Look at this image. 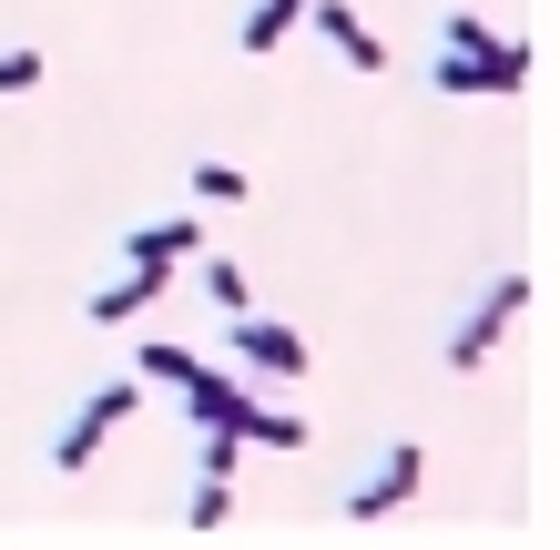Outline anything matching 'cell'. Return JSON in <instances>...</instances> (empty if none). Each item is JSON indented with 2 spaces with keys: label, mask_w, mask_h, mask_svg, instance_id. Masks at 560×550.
Wrapping results in <instances>:
<instances>
[{
  "label": "cell",
  "mask_w": 560,
  "mask_h": 550,
  "mask_svg": "<svg viewBox=\"0 0 560 550\" xmlns=\"http://www.w3.org/2000/svg\"><path fill=\"white\" fill-rule=\"evenodd\" d=\"M143 387H174L194 429H235V438L255 429V408H266V398H255V387H245L235 367H205L194 347H143Z\"/></svg>",
  "instance_id": "obj_1"
},
{
  "label": "cell",
  "mask_w": 560,
  "mask_h": 550,
  "mask_svg": "<svg viewBox=\"0 0 560 550\" xmlns=\"http://www.w3.org/2000/svg\"><path fill=\"white\" fill-rule=\"evenodd\" d=\"M428 82H439V103H500V92L530 82V42L489 31V42H469V51H439V61H428Z\"/></svg>",
  "instance_id": "obj_2"
},
{
  "label": "cell",
  "mask_w": 560,
  "mask_h": 550,
  "mask_svg": "<svg viewBox=\"0 0 560 550\" xmlns=\"http://www.w3.org/2000/svg\"><path fill=\"white\" fill-rule=\"evenodd\" d=\"M530 296H540V276H530V266L489 276V296H479L469 316H458V337H448V367H458V377H479L489 358H500V337L520 327V316H530Z\"/></svg>",
  "instance_id": "obj_3"
},
{
  "label": "cell",
  "mask_w": 560,
  "mask_h": 550,
  "mask_svg": "<svg viewBox=\"0 0 560 550\" xmlns=\"http://www.w3.org/2000/svg\"><path fill=\"white\" fill-rule=\"evenodd\" d=\"M418 490H428V448L418 438H398V448H377L368 469L347 479V500H337V520H398V510H418Z\"/></svg>",
  "instance_id": "obj_4"
},
{
  "label": "cell",
  "mask_w": 560,
  "mask_h": 550,
  "mask_svg": "<svg viewBox=\"0 0 560 550\" xmlns=\"http://www.w3.org/2000/svg\"><path fill=\"white\" fill-rule=\"evenodd\" d=\"M133 408H143V377H103V387L72 408V429L51 438V469H61V479H82V469L113 448V429H133Z\"/></svg>",
  "instance_id": "obj_5"
},
{
  "label": "cell",
  "mask_w": 560,
  "mask_h": 550,
  "mask_svg": "<svg viewBox=\"0 0 560 550\" xmlns=\"http://www.w3.org/2000/svg\"><path fill=\"white\" fill-rule=\"evenodd\" d=\"M224 347H235V377H245V387H266V377L285 387V377H306V367H316V347L295 337L285 316H255V306L224 327Z\"/></svg>",
  "instance_id": "obj_6"
},
{
  "label": "cell",
  "mask_w": 560,
  "mask_h": 550,
  "mask_svg": "<svg viewBox=\"0 0 560 550\" xmlns=\"http://www.w3.org/2000/svg\"><path fill=\"white\" fill-rule=\"evenodd\" d=\"M306 31H316L337 61H357V72H387V42L357 21V0H306Z\"/></svg>",
  "instance_id": "obj_7"
},
{
  "label": "cell",
  "mask_w": 560,
  "mask_h": 550,
  "mask_svg": "<svg viewBox=\"0 0 560 550\" xmlns=\"http://www.w3.org/2000/svg\"><path fill=\"white\" fill-rule=\"evenodd\" d=\"M174 276H184V266H122L113 285H92V327H133V316H153Z\"/></svg>",
  "instance_id": "obj_8"
},
{
  "label": "cell",
  "mask_w": 560,
  "mask_h": 550,
  "mask_svg": "<svg viewBox=\"0 0 560 550\" xmlns=\"http://www.w3.org/2000/svg\"><path fill=\"white\" fill-rule=\"evenodd\" d=\"M194 245H205V224H194V214H163V224H133V235H122V266H184Z\"/></svg>",
  "instance_id": "obj_9"
},
{
  "label": "cell",
  "mask_w": 560,
  "mask_h": 550,
  "mask_svg": "<svg viewBox=\"0 0 560 550\" xmlns=\"http://www.w3.org/2000/svg\"><path fill=\"white\" fill-rule=\"evenodd\" d=\"M194 285H205L224 316H245V306H255V276L235 266V255H205V245H194Z\"/></svg>",
  "instance_id": "obj_10"
},
{
  "label": "cell",
  "mask_w": 560,
  "mask_h": 550,
  "mask_svg": "<svg viewBox=\"0 0 560 550\" xmlns=\"http://www.w3.org/2000/svg\"><path fill=\"white\" fill-rule=\"evenodd\" d=\"M285 31H306V0H245V21H235V42H245V51H276Z\"/></svg>",
  "instance_id": "obj_11"
},
{
  "label": "cell",
  "mask_w": 560,
  "mask_h": 550,
  "mask_svg": "<svg viewBox=\"0 0 560 550\" xmlns=\"http://www.w3.org/2000/svg\"><path fill=\"white\" fill-rule=\"evenodd\" d=\"M224 520H235V479H224V469H194V500H184V530L205 540V530H224Z\"/></svg>",
  "instance_id": "obj_12"
},
{
  "label": "cell",
  "mask_w": 560,
  "mask_h": 550,
  "mask_svg": "<svg viewBox=\"0 0 560 550\" xmlns=\"http://www.w3.org/2000/svg\"><path fill=\"white\" fill-rule=\"evenodd\" d=\"M245 194H255V184L224 164V153H205V164H194V204H245Z\"/></svg>",
  "instance_id": "obj_13"
},
{
  "label": "cell",
  "mask_w": 560,
  "mask_h": 550,
  "mask_svg": "<svg viewBox=\"0 0 560 550\" xmlns=\"http://www.w3.org/2000/svg\"><path fill=\"white\" fill-rule=\"evenodd\" d=\"M11 92H42V51H0V103Z\"/></svg>",
  "instance_id": "obj_14"
}]
</instances>
